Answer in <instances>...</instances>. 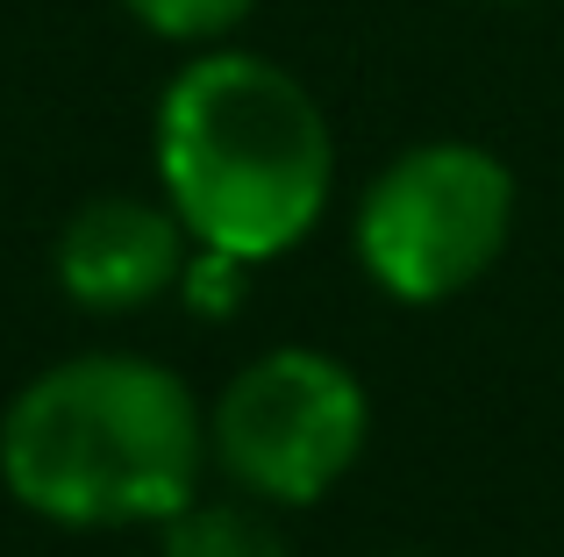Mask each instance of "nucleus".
<instances>
[{
	"instance_id": "nucleus-1",
	"label": "nucleus",
	"mask_w": 564,
	"mask_h": 557,
	"mask_svg": "<svg viewBox=\"0 0 564 557\" xmlns=\"http://www.w3.org/2000/svg\"><path fill=\"white\" fill-rule=\"evenodd\" d=\"M158 179L200 251L264 265L322 222L336 143L286 65L207 51L158 100Z\"/></svg>"
},
{
	"instance_id": "nucleus-2",
	"label": "nucleus",
	"mask_w": 564,
	"mask_h": 557,
	"mask_svg": "<svg viewBox=\"0 0 564 557\" xmlns=\"http://www.w3.org/2000/svg\"><path fill=\"white\" fill-rule=\"evenodd\" d=\"M207 422L158 358L94 350L36 372L0 422V479L14 501L72 529L165 522L193 501Z\"/></svg>"
},
{
	"instance_id": "nucleus-3",
	"label": "nucleus",
	"mask_w": 564,
	"mask_h": 557,
	"mask_svg": "<svg viewBox=\"0 0 564 557\" xmlns=\"http://www.w3.org/2000/svg\"><path fill=\"white\" fill-rule=\"evenodd\" d=\"M514 172L479 143H422L393 157L358 208V258L393 301H451L508 251Z\"/></svg>"
},
{
	"instance_id": "nucleus-4",
	"label": "nucleus",
	"mask_w": 564,
	"mask_h": 557,
	"mask_svg": "<svg viewBox=\"0 0 564 557\" xmlns=\"http://www.w3.org/2000/svg\"><path fill=\"white\" fill-rule=\"evenodd\" d=\"M365 386L329 350H264L207 415V458L258 501L307 507L358 465Z\"/></svg>"
},
{
	"instance_id": "nucleus-5",
	"label": "nucleus",
	"mask_w": 564,
	"mask_h": 557,
	"mask_svg": "<svg viewBox=\"0 0 564 557\" xmlns=\"http://www.w3.org/2000/svg\"><path fill=\"white\" fill-rule=\"evenodd\" d=\"M186 222L172 215V200H137V194H100L57 237V286L94 315H129L151 307L158 293H172L186 278Z\"/></svg>"
},
{
	"instance_id": "nucleus-6",
	"label": "nucleus",
	"mask_w": 564,
	"mask_h": 557,
	"mask_svg": "<svg viewBox=\"0 0 564 557\" xmlns=\"http://www.w3.org/2000/svg\"><path fill=\"white\" fill-rule=\"evenodd\" d=\"M158 557H293L286 536L243 501H186L180 515H165V544Z\"/></svg>"
},
{
	"instance_id": "nucleus-7",
	"label": "nucleus",
	"mask_w": 564,
	"mask_h": 557,
	"mask_svg": "<svg viewBox=\"0 0 564 557\" xmlns=\"http://www.w3.org/2000/svg\"><path fill=\"white\" fill-rule=\"evenodd\" d=\"M122 8L165 43H221L258 0H122Z\"/></svg>"
}]
</instances>
